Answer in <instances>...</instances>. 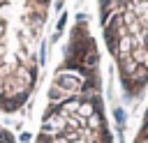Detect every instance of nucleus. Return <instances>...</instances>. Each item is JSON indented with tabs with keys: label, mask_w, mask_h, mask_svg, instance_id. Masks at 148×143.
Listing matches in <instances>:
<instances>
[{
	"label": "nucleus",
	"mask_w": 148,
	"mask_h": 143,
	"mask_svg": "<svg viewBox=\"0 0 148 143\" xmlns=\"http://www.w3.org/2000/svg\"><path fill=\"white\" fill-rule=\"evenodd\" d=\"M97 9L120 90L141 99L148 90V0H97Z\"/></svg>",
	"instance_id": "2"
},
{
	"label": "nucleus",
	"mask_w": 148,
	"mask_h": 143,
	"mask_svg": "<svg viewBox=\"0 0 148 143\" xmlns=\"http://www.w3.org/2000/svg\"><path fill=\"white\" fill-rule=\"evenodd\" d=\"M32 143H113L102 92L99 46L86 18H76L69 30Z\"/></svg>",
	"instance_id": "1"
},
{
	"label": "nucleus",
	"mask_w": 148,
	"mask_h": 143,
	"mask_svg": "<svg viewBox=\"0 0 148 143\" xmlns=\"http://www.w3.org/2000/svg\"><path fill=\"white\" fill-rule=\"evenodd\" d=\"M134 143H148V127H143V125H141V129H139V134H136Z\"/></svg>",
	"instance_id": "4"
},
{
	"label": "nucleus",
	"mask_w": 148,
	"mask_h": 143,
	"mask_svg": "<svg viewBox=\"0 0 148 143\" xmlns=\"http://www.w3.org/2000/svg\"><path fill=\"white\" fill-rule=\"evenodd\" d=\"M0 143H16L14 134H12L7 127H2V125H0Z\"/></svg>",
	"instance_id": "3"
},
{
	"label": "nucleus",
	"mask_w": 148,
	"mask_h": 143,
	"mask_svg": "<svg viewBox=\"0 0 148 143\" xmlns=\"http://www.w3.org/2000/svg\"><path fill=\"white\" fill-rule=\"evenodd\" d=\"M143 127H148V113H146V120H143Z\"/></svg>",
	"instance_id": "5"
}]
</instances>
